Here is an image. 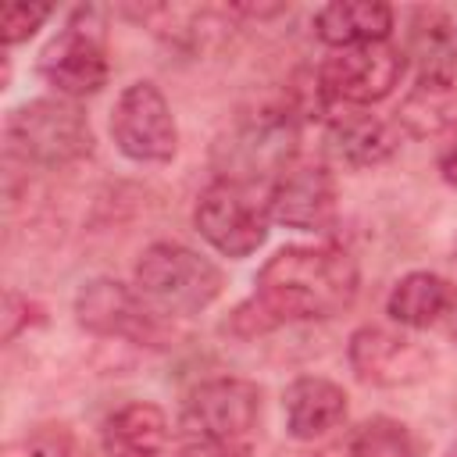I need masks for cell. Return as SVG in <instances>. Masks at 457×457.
Instances as JSON below:
<instances>
[{"label": "cell", "mask_w": 457, "mask_h": 457, "mask_svg": "<svg viewBox=\"0 0 457 457\" xmlns=\"http://www.w3.org/2000/svg\"><path fill=\"white\" fill-rule=\"evenodd\" d=\"M357 261L339 246H286L257 271L253 296L232 314L243 336L286 321H325L343 314L357 296Z\"/></svg>", "instance_id": "1"}, {"label": "cell", "mask_w": 457, "mask_h": 457, "mask_svg": "<svg viewBox=\"0 0 457 457\" xmlns=\"http://www.w3.org/2000/svg\"><path fill=\"white\" fill-rule=\"evenodd\" d=\"M136 289L154 311L196 314L221 293V271L214 261L182 243H154L136 264Z\"/></svg>", "instance_id": "2"}, {"label": "cell", "mask_w": 457, "mask_h": 457, "mask_svg": "<svg viewBox=\"0 0 457 457\" xmlns=\"http://www.w3.org/2000/svg\"><path fill=\"white\" fill-rule=\"evenodd\" d=\"M7 143L14 154L39 168H64L93 150V129L71 100L39 96L11 111Z\"/></svg>", "instance_id": "3"}, {"label": "cell", "mask_w": 457, "mask_h": 457, "mask_svg": "<svg viewBox=\"0 0 457 457\" xmlns=\"http://www.w3.org/2000/svg\"><path fill=\"white\" fill-rule=\"evenodd\" d=\"M196 232L225 257H250L264 239L271 225V204L268 193L253 182L239 179H214L193 211Z\"/></svg>", "instance_id": "4"}, {"label": "cell", "mask_w": 457, "mask_h": 457, "mask_svg": "<svg viewBox=\"0 0 457 457\" xmlns=\"http://www.w3.org/2000/svg\"><path fill=\"white\" fill-rule=\"evenodd\" d=\"M296 114L293 107H268L243 121L221 146V179H239L261 186L264 179H278L296 154Z\"/></svg>", "instance_id": "5"}, {"label": "cell", "mask_w": 457, "mask_h": 457, "mask_svg": "<svg viewBox=\"0 0 457 457\" xmlns=\"http://www.w3.org/2000/svg\"><path fill=\"white\" fill-rule=\"evenodd\" d=\"M111 136L125 157L146 161V164L171 161L179 146L171 107L154 82H132L118 96L111 111Z\"/></svg>", "instance_id": "6"}, {"label": "cell", "mask_w": 457, "mask_h": 457, "mask_svg": "<svg viewBox=\"0 0 457 457\" xmlns=\"http://www.w3.org/2000/svg\"><path fill=\"white\" fill-rule=\"evenodd\" d=\"M325 89L332 93L336 104H378L393 93V86L403 75V54L389 39L382 43H357L332 50L325 64L318 68Z\"/></svg>", "instance_id": "7"}, {"label": "cell", "mask_w": 457, "mask_h": 457, "mask_svg": "<svg viewBox=\"0 0 457 457\" xmlns=\"http://www.w3.org/2000/svg\"><path fill=\"white\" fill-rule=\"evenodd\" d=\"M261 414V389L246 378L200 382L179 414L186 439H243Z\"/></svg>", "instance_id": "8"}, {"label": "cell", "mask_w": 457, "mask_h": 457, "mask_svg": "<svg viewBox=\"0 0 457 457\" xmlns=\"http://www.w3.org/2000/svg\"><path fill=\"white\" fill-rule=\"evenodd\" d=\"M271 218L296 232H328L336 225V179L325 164L293 161L271 186H268Z\"/></svg>", "instance_id": "9"}, {"label": "cell", "mask_w": 457, "mask_h": 457, "mask_svg": "<svg viewBox=\"0 0 457 457\" xmlns=\"http://www.w3.org/2000/svg\"><path fill=\"white\" fill-rule=\"evenodd\" d=\"M75 318L96 336H118L132 343H154L161 321L139 289H129L114 278H93L75 296Z\"/></svg>", "instance_id": "10"}, {"label": "cell", "mask_w": 457, "mask_h": 457, "mask_svg": "<svg viewBox=\"0 0 457 457\" xmlns=\"http://www.w3.org/2000/svg\"><path fill=\"white\" fill-rule=\"evenodd\" d=\"M346 357H350L353 375L368 386H411L425 378L432 368V353L418 339L382 328V325L357 328L350 336Z\"/></svg>", "instance_id": "11"}, {"label": "cell", "mask_w": 457, "mask_h": 457, "mask_svg": "<svg viewBox=\"0 0 457 457\" xmlns=\"http://www.w3.org/2000/svg\"><path fill=\"white\" fill-rule=\"evenodd\" d=\"M39 75L61 96L79 100L96 93L107 82V54L104 43L86 25H68L57 32L39 54Z\"/></svg>", "instance_id": "12"}, {"label": "cell", "mask_w": 457, "mask_h": 457, "mask_svg": "<svg viewBox=\"0 0 457 457\" xmlns=\"http://www.w3.org/2000/svg\"><path fill=\"white\" fill-rule=\"evenodd\" d=\"M328 154L346 164V168H371L382 164L396 154L400 146V129L378 114L368 111H346V114H332L328 132H325Z\"/></svg>", "instance_id": "13"}, {"label": "cell", "mask_w": 457, "mask_h": 457, "mask_svg": "<svg viewBox=\"0 0 457 457\" xmlns=\"http://www.w3.org/2000/svg\"><path fill=\"white\" fill-rule=\"evenodd\" d=\"M286 428L293 439H318L343 425L346 418V393L318 375H303L286 386L282 393Z\"/></svg>", "instance_id": "14"}, {"label": "cell", "mask_w": 457, "mask_h": 457, "mask_svg": "<svg viewBox=\"0 0 457 457\" xmlns=\"http://www.w3.org/2000/svg\"><path fill=\"white\" fill-rule=\"evenodd\" d=\"M314 32L332 50L357 43H382L393 32V7L378 0H339L314 14Z\"/></svg>", "instance_id": "15"}, {"label": "cell", "mask_w": 457, "mask_h": 457, "mask_svg": "<svg viewBox=\"0 0 457 457\" xmlns=\"http://www.w3.org/2000/svg\"><path fill=\"white\" fill-rule=\"evenodd\" d=\"M396 129L414 139H428L457 129V79L418 75V82L396 107Z\"/></svg>", "instance_id": "16"}, {"label": "cell", "mask_w": 457, "mask_h": 457, "mask_svg": "<svg viewBox=\"0 0 457 457\" xmlns=\"http://www.w3.org/2000/svg\"><path fill=\"white\" fill-rule=\"evenodd\" d=\"M168 446V418L157 403L136 400L104 421V450L111 457H161Z\"/></svg>", "instance_id": "17"}, {"label": "cell", "mask_w": 457, "mask_h": 457, "mask_svg": "<svg viewBox=\"0 0 457 457\" xmlns=\"http://www.w3.org/2000/svg\"><path fill=\"white\" fill-rule=\"evenodd\" d=\"M421 68V75L453 79L457 68V29L446 11L421 7L407 21V54Z\"/></svg>", "instance_id": "18"}, {"label": "cell", "mask_w": 457, "mask_h": 457, "mask_svg": "<svg viewBox=\"0 0 457 457\" xmlns=\"http://www.w3.org/2000/svg\"><path fill=\"white\" fill-rule=\"evenodd\" d=\"M450 293H453V286H446V278H439L432 271H411L393 286L386 311L403 328H428V325L443 321Z\"/></svg>", "instance_id": "19"}, {"label": "cell", "mask_w": 457, "mask_h": 457, "mask_svg": "<svg viewBox=\"0 0 457 457\" xmlns=\"http://www.w3.org/2000/svg\"><path fill=\"white\" fill-rule=\"evenodd\" d=\"M346 457H418V443L407 425L393 418H368L343 436Z\"/></svg>", "instance_id": "20"}, {"label": "cell", "mask_w": 457, "mask_h": 457, "mask_svg": "<svg viewBox=\"0 0 457 457\" xmlns=\"http://www.w3.org/2000/svg\"><path fill=\"white\" fill-rule=\"evenodd\" d=\"M50 18V7L46 4H7L4 14H0V36L7 46L29 39L43 21Z\"/></svg>", "instance_id": "21"}, {"label": "cell", "mask_w": 457, "mask_h": 457, "mask_svg": "<svg viewBox=\"0 0 457 457\" xmlns=\"http://www.w3.org/2000/svg\"><path fill=\"white\" fill-rule=\"evenodd\" d=\"M68 453H71L68 436L57 428H36L4 450V457H68Z\"/></svg>", "instance_id": "22"}, {"label": "cell", "mask_w": 457, "mask_h": 457, "mask_svg": "<svg viewBox=\"0 0 457 457\" xmlns=\"http://www.w3.org/2000/svg\"><path fill=\"white\" fill-rule=\"evenodd\" d=\"M179 457H253L243 439H189Z\"/></svg>", "instance_id": "23"}, {"label": "cell", "mask_w": 457, "mask_h": 457, "mask_svg": "<svg viewBox=\"0 0 457 457\" xmlns=\"http://www.w3.org/2000/svg\"><path fill=\"white\" fill-rule=\"evenodd\" d=\"M439 171H443L446 186H453V189H457V139L439 154Z\"/></svg>", "instance_id": "24"}, {"label": "cell", "mask_w": 457, "mask_h": 457, "mask_svg": "<svg viewBox=\"0 0 457 457\" xmlns=\"http://www.w3.org/2000/svg\"><path fill=\"white\" fill-rule=\"evenodd\" d=\"M443 321H446V332H450V339L457 343V289L450 293V303H446V314H443Z\"/></svg>", "instance_id": "25"}, {"label": "cell", "mask_w": 457, "mask_h": 457, "mask_svg": "<svg viewBox=\"0 0 457 457\" xmlns=\"http://www.w3.org/2000/svg\"><path fill=\"white\" fill-rule=\"evenodd\" d=\"M314 457H346V446H343V439H336L332 446H325V450H318Z\"/></svg>", "instance_id": "26"}, {"label": "cell", "mask_w": 457, "mask_h": 457, "mask_svg": "<svg viewBox=\"0 0 457 457\" xmlns=\"http://www.w3.org/2000/svg\"><path fill=\"white\" fill-rule=\"evenodd\" d=\"M446 457H457V443H453V446H450V450H446Z\"/></svg>", "instance_id": "27"}]
</instances>
